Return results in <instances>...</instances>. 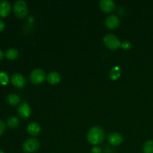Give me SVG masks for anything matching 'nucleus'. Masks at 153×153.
Returning <instances> with one entry per match:
<instances>
[{
  "label": "nucleus",
  "mask_w": 153,
  "mask_h": 153,
  "mask_svg": "<svg viewBox=\"0 0 153 153\" xmlns=\"http://www.w3.org/2000/svg\"><path fill=\"white\" fill-rule=\"evenodd\" d=\"M0 82L2 85H7V82H8V77H7V74L4 72L0 73Z\"/></svg>",
  "instance_id": "obj_19"
},
{
  "label": "nucleus",
  "mask_w": 153,
  "mask_h": 153,
  "mask_svg": "<svg viewBox=\"0 0 153 153\" xmlns=\"http://www.w3.org/2000/svg\"><path fill=\"white\" fill-rule=\"evenodd\" d=\"M10 4L7 1L3 0L0 1V16L5 17L10 13Z\"/></svg>",
  "instance_id": "obj_11"
},
{
  "label": "nucleus",
  "mask_w": 153,
  "mask_h": 153,
  "mask_svg": "<svg viewBox=\"0 0 153 153\" xmlns=\"http://www.w3.org/2000/svg\"><path fill=\"white\" fill-rule=\"evenodd\" d=\"M131 42H129L128 40H125L124 42H123L121 43V46H122L123 49H126V50H128V49H130L131 48Z\"/></svg>",
  "instance_id": "obj_20"
},
{
  "label": "nucleus",
  "mask_w": 153,
  "mask_h": 153,
  "mask_svg": "<svg viewBox=\"0 0 153 153\" xmlns=\"http://www.w3.org/2000/svg\"><path fill=\"white\" fill-rule=\"evenodd\" d=\"M39 148H40V142L36 138L27 139L22 143V149L25 152H34L38 150Z\"/></svg>",
  "instance_id": "obj_4"
},
{
  "label": "nucleus",
  "mask_w": 153,
  "mask_h": 153,
  "mask_svg": "<svg viewBox=\"0 0 153 153\" xmlns=\"http://www.w3.org/2000/svg\"><path fill=\"white\" fill-rule=\"evenodd\" d=\"M120 76V68L119 67H114L110 72V78L111 80L116 81Z\"/></svg>",
  "instance_id": "obj_16"
},
{
  "label": "nucleus",
  "mask_w": 153,
  "mask_h": 153,
  "mask_svg": "<svg viewBox=\"0 0 153 153\" xmlns=\"http://www.w3.org/2000/svg\"><path fill=\"white\" fill-rule=\"evenodd\" d=\"M20 101V98L17 94H10L7 95V102L10 105H16Z\"/></svg>",
  "instance_id": "obj_14"
},
{
  "label": "nucleus",
  "mask_w": 153,
  "mask_h": 153,
  "mask_svg": "<svg viewBox=\"0 0 153 153\" xmlns=\"http://www.w3.org/2000/svg\"><path fill=\"white\" fill-rule=\"evenodd\" d=\"M7 124L10 128H15L19 126V120H18L17 117H10L7 120Z\"/></svg>",
  "instance_id": "obj_18"
},
{
  "label": "nucleus",
  "mask_w": 153,
  "mask_h": 153,
  "mask_svg": "<svg viewBox=\"0 0 153 153\" xmlns=\"http://www.w3.org/2000/svg\"><path fill=\"white\" fill-rule=\"evenodd\" d=\"M17 111L20 117L23 118V119H27L31 115V109L28 103L22 102L18 107Z\"/></svg>",
  "instance_id": "obj_7"
},
{
  "label": "nucleus",
  "mask_w": 153,
  "mask_h": 153,
  "mask_svg": "<svg viewBox=\"0 0 153 153\" xmlns=\"http://www.w3.org/2000/svg\"><path fill=\"white\" fill-rule=\"evenodd\" d=\"M4 26H5V25H4V22H3L2 20H1V19H0V31H1L4 30Z\"/></svg>",
  "instance_id": "obj_23"
},
{
  "label": "nucleus",
  "mask_w": 153,
  "mask_h": 153,
  "mask_svg": "<svg viewBox=\"0 0 153 153\" xmlns=\"http://www.w3.org/2000/svg\"><path fill=\"white\" fill-rule=\"evenodd\" d=\"M120 25V19L114 14L110 15L105 19V25L110 29H114Z\"/></svg>",
  "instance_id": "obj_9"
},
{
  "label": "nucleus",
  "mask_w": 153,
  "mask_h": 153,
  "mask_svg": "<svg viewBox=\"0 0 153 153\" xmlns=\"http://www.w3.org/2000/svg\"><path fill=\"white\" fill-rule=\"evenodd\" d=\"M46 78L44 70L40 68L34 69L30 75V81L34 85H39L44 81Z\"/></svg>",
  "instance_id": "obj_5"
},
{
  "label": "nucleus",
  "mask_w": 153,
  "mask_h": 153,
  "mask_svg": "<svg viewBox=\"0 0 153 153\" xmlns=\"http://www.w3.org/2000/svg\"><path fill=\"white\" fill-rule=\"evenodd\" d=\"M103 41L105 45L111 50H116L121 46V43L119 39L112 34H106L103 38Z\"/></svg>",
  "instance_id": "obj_3"
},
{
  "label": "nucleus",
  "mask_w": 153,
  "mask_h": 153,
  "mask_svg": "<svg viewBox=\"0 0 153 153\" xmlns=\"http://www.w3.org/2000/svg\"><path fill=\"white\" fill-rule=\"evenodd\" d=\"M10 80L13 86L17 88H22L25 85V77L19 73H14L12 75Z\"/></svg>",
  "instance_id": "obj_8"
},
{
  "label": "nucleus",
  "mask_w": 153,
  "mask_h": 153,
  "mask_svg": "<svg viewBox=\"0 0 153 153\" xmlns=\"http://www.w3.org/2000/svg\"><path fill=\"white\" fill-rule=\"evenodd\" d=\"M46 79L50 85H57L61 81V76L57 72H51L47 75Z\"/></svg>",
  "instance_id": "obj_13"
},
{
  "label": "nucleus",
  "mask_w": 153,
  "mask_h": 153,
  "mask_svg": "<svg viewBox=\"0 0 153 153\" xmlns=\"http://www.w3.org/2000/svg\"><path fill=\"white\" fill-rule=\"evenodd\" d=\"M99 4H100V9L106 13H111L116 8L114 1L112 0H101L99 2Z\"/></svg>",
  "instance_id": "obj_6"
},
{
  "label": "nucleus",
  "mask_w": 153,
  "mask_h": 153,
  "mask_svg": "<svg viewBox=\"0 0 153 153\" xmlns=\"http://www.w3.org/2000/svg\"><path fill=\"white\" fill-rule=\"evenodd\" d=\"M4 129H5V124H4V123L2 120H0V135L3 134Z\"/></svg>",
  "instance_id": "obj_21"
},
{
  "label": "nucleus",
  "mask_w": 153,
  "mask_h": 153,
  "mask_svg": "<svg viewBox=\"0 0 153 153\" xmlns=\"http://www.w3.org/2000/svg\"><path fill=\"white\" fill-rule=\"evenodd\" d=\"M27 130H28V132L31 135L37 136L41 131V128H40V126L37 123L32 122L28 124Z\"/></svg>",
  "instance_id": "obj_12"
},
{
  "label": "nucleus",
  "mask_w": 153,
  "mask_h": 153,
  "mask_svg": "<svg viewBox=\"0 0 153 153\" xmlns=\"http://www.w3.org/2000/svg\"><path fill=\"white\" fill-rule=\"evenodd\" d=\"M3 56H4V54H3L2 51L0 50V61L3 58Z\"/></svg>",
  "instance_id": "obj_24"
},
{
  "label": "nucleus",
  "mask_w": 153,
  "mask_h": 153,
  "mask_svg": "<svg viewBox=\"0 0 153 153\" xmlns=\"http://www.w3.org/2000/svg\"><path fill=\"white\" fill-rule=\"evenodd\" d=\"M5 55L9 60H15L17 58L18 55H19V52L17 49H14V48H10L6 51Z\"/></svg>",
  "instance_id": "obj_15"
},
{
  "label": "nucleus",
  "mask_w": 153,
  "mask_h": 153,
  "mask_svg": "<svg viewBox=\"0 0 153 153\" xmlns=\"http://www.w3.org/2000/svg\"><path fill=\"white\" fill-rule=\"evenodd\" d=\"M108 140L113 146H119L123 143V137L120 134L117 132L111 133L108 137Z\"/></svg>",
  "instance_id": "obj_10"
},
{
  "label": "nucleus",
  "mask_w": 153,
  "mask_h": 153,
  "mask_svg": "<svg viewBox=\"0 0 153 153\" xmlns=\"http://www.w3.org/2000/svg\"><path fill=\"white\" fill-rule=\"evenodd\" d=\"M87 139L88 142L93 145L100 144L105 139V131L101 127H92L88 131L87 134Z\"/></svg>",
  "instance_id": "obj_1"
},
{
  "label": "nucleus",
  "mask_w": 153,
  "mask_h": 153,
  "mask_svg": "<svg viewBox=\"0 0 153 153\" xmlns=\"http://www.w3.org/2000/svg\"><path fill=\"white\" fill-rule=\"evenodd\" d=\"M143 153H153V140H147L143 146Z\"/></svg>",
  "instance_id": "obj_17"
},
{
  "label": "nucleus",
  "mask_w": 153,
  "mask_h": 153,
  "mask_svg": "<svg viewBox=\"0 0 153 153\" xmlns=\"http://www.w3.org/2000/svg\"><path fill=\"white\" fill-rule=\"evenodd\" d=\"M91 152H92V153H101L102 149L101 148L99 147V146H94V147H93L92 149H91Z\"/></svg>",
  "instance_id": "obj_22"
},
{
  "label": "nucleus",
  "mask_w": 153,
  "mask_h": 153,
  "mask_svg": "<svg viewBox=\"0 0 153 153\" xmlns=\"http://www.w3.org/2000/svg\"><path fill=\"white\" fill-rule=\"evenodd\" d=\"M13 11L17 17L25 18L28 13V8L26 2L22 0H17L13 4Z\"/></svg>",
  "instance_id": "obj_2"
},
{
  "label": "nucleus",
  "mask_w": 153,
  "mask_h": 153,
  "mask_svg": "<svg viewBox=\"0 0 153 153\" xmlns=\"http://www.w3.org/2000/svg\"><path fill=\"white\" fill-rule=\"evenodd\" d=\"M0 153H4V152H3L2 150H0Z\"/></svg>",
  "instance_id": "obj_25"
}]
</instances>
